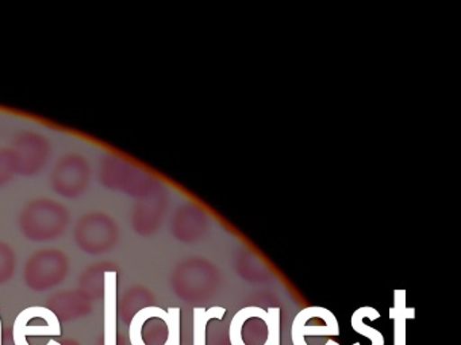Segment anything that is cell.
Returning a JSON list of instances; mask_svg holds the SVG:
<instances>
[{
    "label": "cell",
    "instance_id": "cell-11",
    "mask_svg": "<svg viewBox=\"0 0 461 345\" xmlns=\"http://www.w3.org/2000/svg\"><path fill=\"white\" fill-rule=\"evenodd\" d=\"M45 307L56 315L59 323H66L90 315L93 313L94 301L79 288H74L53 294L48 298Z\"/></svg>",
    "mask_w": 461,
    "mask_h": 345
},
{
    "label": "cell",
    "instance_id": "cell-6",
    "mask_svg": "<svg viewBox=\"0 0 461 345\" xmlns=\"http://www.w3.org/2000/svg\"><path fill=\"white\" fill-rule=\"evenodd\" d=\"M93 169L83 154L67 153L56 161L50 172V188L63 199L82 197L90 189Z\"/></svg>",
    "mask_w": 461,
    "mask_h": 345
},
{
    "label": "cell",
    "instance_id": "cell-22",
    "mask_svg": "<svg viewBox=\"0 0 461 345\" xmlns=\"http://www.w3.org/2000/svg\"><path fill=\"white\" fill-rule=\"evenodd\" d=\"M267 313L271 318L272 331H274L271 345H280V309L279 307H269Z\"/></svg>",
    "mask_w": 461,
    "mask_h": 345
},
{
    "label": "cell",
    "instance_id": "cell-2",
    "mask_svg": "<svg viewBox=\"0 0 461 345\" xmlns=\"http://www.w3.org/2000/svg\"><path fill=\"white\" fill-rule=\"evenodd\" d=\"M98 180L107 190L120 191L136 199L158 191V183L152 175L115 154H107L99 162Z\"/></svg>",
    "mask_w": 461,
    "mask_h": 345
},
{
    "label": "cell",
    "instance_id": "cell-25",
    "mask_svg": "<svg viewBox=\"0 0 461 345\" xmlns=\"http://www.w3.org/2000/svg\"><path fill=\"white\" fill-rule=\"evenodd\" d=\"M2 333H4V326H2V317H0V345H2Z\"/></svg>",
    "mask_w": 461,
    "mask_h": 345
},
{
    "label": "cell",
    "instance_id": "cell-14",
    "mask_svg": "<svg viewBox=\"0 0 461 345\" xmlns=\"http://www.w3.org/2000/svg\"><path fill=\"white\" fill-rule=\"evenodd\" d=\"M120 267L114 261H102L86 267L79 277V290L83 291L88 298L96 301L104 299V288H106V274L110 271H118Z\"/></svg>",
    "mask_w": 461,
    "mask_h": 345
},
{
    "label": "cell",
    "instance_id": "cell-3",
    "mask_svg": "<svg viewBox=\"0 0 461 345\" xmlns=\"http://www.w3.org/2000/svg\"><path fill=\"white\" fill-rule=\"evenodd\" d=\"M120 240L121 228L117 220L102 210L85 213L75 224V244L88 255L112 252Z\"/></svg>",
    "mask_w": 461,
    "mask_h": 345
},
{
    "label": "cell",
    "instance_id": "cell-18",
    "mask_svg": "<svg viewBox=\"0 0 461 345\" xmlns=\"http://www.w3.org/2000/svg\"><path fill=\"white\" fill-rule=\"evenodd\" d=\"M226 309L221 306H212L209 310L204 307L194 309V345H206L207 323L210 320H222Z\"/></svg>",
    "mask_w": 461,
    "mask_h": 345
},
{
    "label": "cell",
    "instance_id": "cell-26",
    "mask_svg": "<svg viewBox=\"0 0 461 345\" xmlns=\"http://www.w3.org/2000/svg\"><path fill=\"white\" fill-rule=\"evenodd\" d=\"M98 345H104V344H102V340H101V341L98 342ZM120 345H125V344H123L122 337H120Z\"/></svg>",
    "mask_w": 461,
    "mask_h": 345
},
{
    "label": "cell",
    "instance_id": "cell-13",
    "mask_svg": "<svg viewBox=\"0 0 461 345\" xmlns=\"http://www.w3.org/2000/svg\"><path fill=\"white\" fill-rule=\"evenodd\" d=\"M118 271H110L106 274V288H104V325L102 344L120 345L118 334Z\"/></svg>",
    "mask_w": 461,
    "mask_h": 345
},
{
    "label": "cell",
    "instance_id": "cell-23",
    "mask_svg": "<svg viewBox=\"0 0 461 345\" xmlns=\"http://www.w3.org/2000/svg\"><path fill=\"white\" fill-rule=\"evenodd\" d=\"M2 345H15L14 340H13L12 328L4 329V333H2Z\"/></svg>",
    "mask_w": 461,
    "mask_h": 345
},
{
    "label": "cell",
    "instance_id": "cell-15",
    "mask_svg": "<svg viewBox=\"0 0 461 345\" xmlns=\"http://www.w3.org/2000/svg\"><path fill=\"white\" fill-rule=\"evenodd\" d=\"M152 302V293L148 288L133 286L123 293L121 299H118V317H121L123 323L129 325L141 310L153 306Z\"/></svg>",
    "mask_w": 461,
    "mask_h": 345
},
{
    "label": "cell",
    "instance_id": "cell-12",
    "mask_svg": "<svg viewBox=\"0 0 461 345\" xmlns=\"http://www.w3.org/2000/svg\"><path fill=\"white\" fill-rule=\"evenodd\" d=\"M164 205L163 197L155 191L144 199H137L131 213V226L140 236H149L155 234L156 229L163 221Z\"/></svg>",
    "mask_w": 461,
    "mask_h": 345
},
{
    "label": "cell",
    "instance_id": "cell-1",
    "mask_svg": "<svg viewBox=\"0 0 461 345\" xmlns=\"http://www.w3.org/2000/svg\"><path fill=\"white\" fill-rule=\"evenodd\" d=\"M71 223V212L58 199L39 197L26 202L18 216V226L25 239L34 243L60 239Z\"/></svg>",
    "mask_w": 461,
    "mask_h": 345
},
{
    "label": "cell",
    "instance_id": "cell-7",
    "mask_svg": "<svg viewBox=\"0 0 461 345\" xmlns=\"http://www.w3.org/2000/svg\"><path fill=\"white\" fill-rule=\"evenodd\" d=\"M17 162L18 175L36 177L50 164L52 156V145L45 135L32 129L15 135L12 146Z\"/></svg>",
    "mask_w": 461,
    "mask_h": 345
},
{
    "label": "cell",
    "instance_id": "cell-16",
    "mask_svg": "<svg viewBox=\"0 0 461 345\" xmlns=\"http://www.w3.org/2000/svg\"><path fill=\"white\" fill-rule=\"evenodd\" d=\"M390 318L393 321V345H407V320L415 318L414 307H407L406 291L395 290Z\"/></svg>",
    "mask_w": 461,
    "mask_h": 345
},
{
    "label": "cell",
    "instance_id": "cell-8",
    "mask_svg": "<svg viewBox=\"0 0 461 345\" xmlns=\"http://www.w3.org/2000/svg\"><path fill=\"white\" fill-rule=\"evenodd\" d=\"M274 331L267 310L244 307L236 313L229 328L231 345H271Z\"/></svg>",
    "mask_w": 461,
    "mask_h": 345
},
{
    "label": "cell",
    "instance_id": "cell-24",
    "mask_svg": "<svg viewBox=\"0 0 461 345\" xmlns=\"http://www.w3.org/2000/svg\"><path fill=\"white\" fill-rule=\"evenodd\" d=\"M60 345H82L79 341L74 339H66L64 341L60 342Z\"/></svg>",
    "mask_w": 461,
    "mask_h": 345
},
{
    "label": "cell",
    "instance_id": "cell-10",
    "mask_svg": "<svg viewBox=\"0 0 461 345\" xmlns=\"http://www.w3.org/2000/svg\"><path fill=\"white\" fill-rule=\"evenodd\" d=\"M168 313L158 306L141 310L129 323L131 345H169Z\"/></svg>",
    "mask_w": 461,
    "mask_h": 345
},
{
    "label": "cell",
    "instance_id": "cell-4",
    "mask_svg": "<svg viewBox=\"0 0 461 345\" xmlns=\"http://www.w3.org/2000/svg\"><path fill=\"white\" fill-rule=\"evenodd\" d=\"M71 271L69 256L60 248H41L29 256L23 267V282L34 293L60 286Z\"/></svg>",
    "mask_w": 461,
    "mask_h": 345
},
{
    "label": "cell",
    "instance_id": "cell-20",
    "mask_svg": "<svg viewBox=\"0 0 461 345\" xmlns=\"http://www.w3.org/2000/svg\"><path fill=\"white\" fill-rule=\"evenodd\" d=\"M17 172V162L10 147H0V189L9 185Z\"/></svg>",
    "mask_w": 461,
    "mask_h": 345
},
{
    "label": "cell",
    "instance_id": "cell-5",
    "mask_svg": "<svg viewBox=\"0 0 461 345\" xmlns=\"http://www.w3.org/2000/svg\"><path fill=\"white\" fill-rule=\"evenodd\" d=\"M12 329L15 345H60L61 323L45 306L23 310Z\"/></svg>",
    "mask_w": 461,
    "mask_h": 345
},
{
    "label": "cell",
    "instance_id": "cell-17",
    "mask_svg": "<svg viewBox=\"0 0 461 345\" xmlns=\"http://www.w3.org/2000/svg\"><path fill=\"white\" fill-rule=\"evenodd\" d=\"M364 318H368V320L375 321L377 318H380V313L377 312L375 307L366 306L360 307V309L356 310L352 315V328L356 333L361 334V336L368 337L369 341H371V345H384V337L380 333L377 329L371 328V326L364 323ZM352 345H361L360 342H355Z\"/></svg>",
    "mask_w": 461,
    "mask_h": 345
},
{
    "label": "cell",
    "instance_id": "cell-21",
    "mask_svg": "<svg viewBox=\"0 0 461 345\" xmlns=\"http://www.w3.org/2000/svg\"><path fill=\"white\" fill-rule=\"evenodd\" d=\"M168 313V344L180 345V309L169 307Z\"/></svg>",
    "mask_w": 461,
    "mask_h": 345
},
{
    "label": "cell",
    "instance_id": "cell-9",
    "mask_svg": "<svg viewBox=\"0 0 461 345\" xmlns=\"http://www.w3.org/2000/svg\"><path fill=\"white\" fill-rule=\"evenodd\" d=\"M337 318L325 307L312 306L301 310L294 318L291 337L294 345H307L306 336H339V326ZM325 345H339L334 340H328Z\"/></svg>",
    "mask_w": 461,
    "mask_h": 345
},
{
    "label": "cell",
    "instance_id": "cell-19",
    "mask_svg": "<svg viewBox=\"0 0 461 345\" xmlns=\"http://www.w3.org/2000/svg\"><path fill=\"white\" fill-rule=\"evenodd\" d=\"M17 270V253L9 243L0 240V285H6L14 278Z\"/></svg>",
    "mask_w": 461,
    "mask_h": 345
}]
</instances>
